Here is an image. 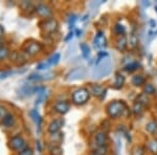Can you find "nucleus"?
Here are the masks:
<instances>
[{"label":"nucleus","mask_w":157,"mask_h":155,"mask_svg":"<svg viewBox=\"0 0 157 155\" xmlns=\"http://www.w3.org/2000/svg\"><path fill=\"white\" fill-rule=\"evenodd\" d=\"M111 69H112V63H111L110 58L107 57L103 62H101L100 64L95 66V68L92 72V77L94 79L104 78L111 72Z\"/></svg>","instance_id":"f257e3e1"},{"label":"nucleus","mask_w":157,"mask_h":155,"mask_svg":"<svg viewBox=\"0 0 157 155\" xmlns=\"http://www.w3.org/2000/svg\"><path fill=\"white\" fill-rule=\"evenodd\" d=\"M126 110H127V107H126L125 103L121 101L111 102L107 106V113H108V115L112 118L121 116Z\"/></svg>","instance_id":"f03ea898"},{"label":"nucleus","mask_w":157,"mask_h":155,"mask_svg":"<svg viewBox=\"0 0 157 155\" xmlns=\"http://www.w3.org/2000/svg\"><path fill=\"white\" fill-rule=\"evenodd\" d=\"M89 99V91L86 88H80L72 93V102L77 105H83Z\"/></svg>","instance_id":"7ed1b4c3"},{"label":"nucleus","mask_w":157,"mask_h":155,"mask_svg":"<svg viewBox=\"0 0 157 155\" xmlns=\"http://www.w3.org/2000/svg\"><path fill=\"white\" fill-rule=\"evenodd\" d=\"M85 75H86V69L84 67H75L67 73L65 79L67 81H75L84 78Z\"/></svg>","instance_id":"20e7f679"},{"label":"nucleus","mask_w":157,"mask_h":155,"mask_svg":"<svg viewBox=\"0 0 157 155\" xmlns=\"http://www.w3.org/2000/svg\"><path fill=\"white\" fill-rule=\"evenodd\" d=\"M41 49H42L41 44H40V43H38V42H35V41L26 43V44L24 45V47H23V50L29 56L37 55Z\"/></svg>","instance_id":"39448f33"},{"label":"nucleus","mask_w":157,"mask_h":155,"mask_svg":"<svg viewBox=\"0 0 157 155\" xmlns=\"http://www.w3.org/2000/svg\"><path fill=\"white\" fill-rule=\"evenodd\" d=\"M42 29L45 33H47V34H52V33H55L56 30L58 29L57 20H55L52 18L45 20V21L42 23Z\"/></svg>","instance_id":"423d86ee"},{"label":"nucleus","mask_w":157,"mask_h":155,"mask_svg":"<svg viewBox=\"0 0 157 155\" xmlns=\"http://www.w3.org/2000/svg\"><path fill=\"white\" fill-rule=\"evenodd\" d=\"M10 145L14 150H24L25 147V141H23V138L20 136H14L11 138L10 141Z\"/></svg>","instance_id":"0eeeda50"},{"label":"nucleus","mask_w":157,"mask_h":155,"mask_svg":"<svg viewBox=\"0 0 157 155\" xmlns=\"http://www.w3.org/2000/svg\"><path fill=\"white\" fill-rule=\"evenodd\" d=\"M36 12L40 17H43V18H48L52 14V10L47 6H45V4H39L36 7Z\"/></svg>","instance_id":"6e6552de"},{"label":"nucleus","mask_w":157,"mask_h":155,"mask_svg":"<svg viewBox=\"0 0 157 155\" xmlns=\"http://www.w3.org/2000/svg\"><path fill=\"white\" fill-rule=\"evenodd\" d=\"M93 45H94L95 48H98V49L106 46V38L103 35L102 32H98L95 35L94 39H93Z\"/></svg>","instance_id":"1a4fd4ad"},{"label":"nucleus","mask_w":157,"mask_h":155,"mask_svg":"<svg viewBox=\"0 0 157 155\" xmlns=\"http://www.w3.org/2000/svg\"><path fill=\"white\" fill-rule=\"evenodd\" d=\"M63 125H64V121L62 118H59V119H55L52 121V123L49 124L48 126V131L50 133H58L60 131V129L62 128Z\"/></svg>","instance_id":"9d476101"},{"label":"nucleus","mask_w":157,"mask_h":155,"mask_svg":"<svg viewBox=\"0 0 157 155\" xmlns=\"http://www.w3.org/2000/svg\"><path fill=\"white\" fill-rule=\"evenodd\" d=\"M94 141H95V144L98 148H103L105 147L106 145V141H107V136H106V133H104L102 131H98L97 132L94 136Z\"/></svg>","instance_id":"9b49d317"},{"label":"nucleus","mask_w":157,"mask_h":155,"mask_svg":"<svg viewBox=\"0 0 157 155\" xmlns=\"http://www.w3.org/2000/svg\"><path fill=\"white\" fill-rule=\"evenodd\" d=\"M54 108L58 113L65 114L66 112H68V110H69V105H68L66 102H58V103L55 104Z\"/></svg>","instance_id":"f8f14e48"},{"label":"nucleus","mask_w":157,"mask_h":155,"mask_svg":"<svg viewBox=\"0 0 157 155\" xmlns=\"http://www.w3.org/2000/svg\"><path fill=\"white\" fill-rule=\"evenodd\" d=\"M91 92L93 93L95 96H98V98L101 99H104V96L106 95V89H104L103 87H101V86L98 85H92L91 86Z\"/></svg>","instance_id":"ddd939ff"},{"label":"nucleus","mask_w":157,"mask_h":155,"mask_svg":"<svg viewBox=\"0 0 157 155\" xmlns=\"http://www.w3.org/2000/svg\"><path fill=\"white\" fill-rule=\"evenodd\" d=\"M127 38H126L125 35H123V36H120L118 37V39L116 40V48H117L120 52H123V50L126 49V47H127Z\"/></svg>","instance_id":"4468645a"},{"label":"nucleus","mask_w":157,"mask_h":155,"mask_svg":"<svg viewBox=\"0 0 157 155\" xmlns=\"http://www.w3.org/2000/svg\"><path fill=\"white\" fill-rule=\"evenodd\" d=\"M14 124V116L12 115L11 113H7L6 115L2 118V121H1V125L6 128H10L11 126H13Z\"/></svg>","instance_id":"2eb2a0df"},{"label":"nucleus","mask_w":157,"mask_h":155,"mask_svg":"<svg viewBox=\"0 0 157 155\" xmlns=\"http://www.w3.org/2000/svg\"><path fill=\"white\" fill-rule=\"evenodd\" d=\"M29 115H30V118H33V121L37 124V126L40 128V126H41V116H40V114L38 113V111L36 109H33V110H30Z\"/></svg>","instance_id":"dca6fc26"},{"label":"nucleus","mask_w":157,"mask_h":155,"mask_svg":"<svg viewBox=\"0 0 157 155\" xmlns=\"http://www.w3.org/2000/svg\"><path fill=\"white\" fill-rule=\"evenodd\" d=\"M124 83H125V77H124L123 75H121V73H116L114 88H116V89H120V88L123 87Z\"/></svg>","instance_id":"f3484780"},{"label":"nucleus","mask_w":157,"mask_h":155,"mask_svg":"<svg viewBox=\"0 0 157 155\" xmlns=\"http://www.w3.org/2000/svg\"><path fill=\"white\" fill-rule=\"evenodd\" d=\"M80 48L82 50V55L85 59H88L89 58V55H90V48L88 46L86 43H81L80 44Z\"/></svg>","instance_id":"a211bd4d"},{"label":"nucleus","mask_w":157,"mask_h":155,"mask_svg":"<svg viewBox=\"0 0 157 155\" xmlns=\"http://www.w3.org/2000/svg\"><path fill=\"white\" fill-rule=\"evenodd\" d=\"M146 130L148 132H150V133H155L157 131V122L155 121H152L150 123H148L146 125Z\"/></svg>","instance_id":"6ab92c4d"},{"label":"nucleus","mask_w":157,"mask_h":155,"mask_svg":"<svg viewBox=\"0 0 157 155\" xmlns=\"http://www.w3.org/2000/svg\"><path fill=\"white\" fill-rule=\"evenodd\" d=\"M139 66H140V64H139L138 62H131L125 66V70L126 72H135Z\"/></svg>","instance_id":"aec40b11"},{"label":"nucleus","mask_w":157,"mask_h":155,"mask_svg":"<svg viewBox=\"0 0 157 155\" xmlns=\"http://www.w3.org/2000/svg\"><path fill=\"white\" fill-rule=\"evenodd\" d=\"M145 83V79L143 76H134L132 79V84L134 86H141Z\"/></svg>","instance_id":"412c9836"},{"label":"nucleus","mask_w":157,"mask_h":155,"mask_svg":"<svg viewBox=\"0 0 157 155\" xmlns=\"http://www.w3.org/2000/svg\"><path fill=\"white\" fill-rule=\"evenodd\" d=\"M148 149L152 153L157 154V139H152L148 143Z\"/></svg>","instance_id":"4be33fe9"},{"label":"nucleus","mask_w":157,"mask_h":155,"mask_svg":"<svg viewBox=\"0 0 157 155\" xmlns=\"http://www.w3.org/2000/svg\"><path fill=\"white\" fill-rule=\"evenodd\" d=\"M143 108H144V105H141L139 102L136 101L132 107V111L134 114H140L141 111H143Z\"/></svg>","instance_id":"5701e85b"},{"label":"nucleus","mask_w":157,"mask_h":155,"mask_svg":"<svg viewBox=\"0 0 157 155\" xmlns=\"http://www.w3.org/2000/svg\"><path fill=\"white\" fill-rule=\"evenodd\" d=\"M138 43V38H137V35H136V33L133 32L131 33L130 35V46L131 47H135L136 45H137Z\"/></svg>","instance_id":"b1692460"},{"label":"nucleus","mask_w":157,"mask_h":155,"mask_svg":"<svg viewBox=\"0 0 157 155\" xmlns=\"http://www.w3.org/2000/svg\"><path fill=\"white\" fill-rule=\"evenodd\" d=\"M144 92L146 95H154L155 88H154V86L152 84H147V85H145V87H144Z\"/></svg>","instance_id":"393cba45"},{"label":"nucleus","mask_w":157,"mask_h":155,"mask_svg":"<svg viewBox=\"0 0 157 155\" xmlns=\"http://www.w3.org/2000/svg\"><path fill=\"white\" fill-rule=\"evenodd\" d=\"M59 60H60V54H55L52 57L49 58L47 63H48V65H56L59 62Z\"/></svg>","instance_id":"a878e982"},{"label":"nucleus","mask_w":157,"mask_h":155,"mask_svg":"<svg viewBox=\"0 0 157 155\" xmlns=\"http://www.w3.org/2000/svg\"><path fill=\"white\" fill-rule=\"evenodd\" d=\"M114 33L115 34H117V35H120V36H123L124 34H125V26H123V25H121V24H116L115 26H114Z\"/></svg>","instance_id":"bb28decb"},{"label":"nucleus","mask_w":157,"mask_h":155,"mask_svg":"<svg viewBox=\"0 0 157 155\" xmlns=\"http://www.w3.org/2000/svg\"><path fill=\"white\" fill-rule=\"evenodd\" d=\"M137 102H139L141 105L145 106V105H147V104L149 103V99H148V96H147L146 93H141V95L138 96Z\"/></svg>","instance_id":"cd10ccee"},{"label":"nucleus","mask_w":157,"mask_h":155,"mask_svg":"<svg viewBox=\"0 0 157 155\" xmlns=\"http://www.w3.org/2000/svg\"><path fill=\"white\" fill-rule=\"evenodd\" d=\"M50 153H52V155H62L63 150L59 146H55L52 149H50Z\"/></svg>","instance_id":"c85d7f7f"},{"label":"nucleus","mask_w":157,"mask_h":155,"mask_svg":"<svg viewBox=\"0 0 157 155\" xmlns=\"http://www.w3.org/2000/svg\"><path fill=\"white\" fill-rule=\"evenodd\" d=\"M7 56H9V49H7V47L3 46L0 48V60H3Z\"/></svg>","instance_id":"c756f323"},{"label":"nucleus","mask_w":157,"mask_h":155,"mask_svg":"<svg viewBox=\"0 0 157 155\" xmlns=\"http://www.w3.org/2000/svg\"><path fill=\"white\" fill-rule=\"evenodd\" d=\"M38 98H37V101H36V105H39L40 103H41V102L44 100V98H45V95H46V93H45V88L44 89H42L41 91H40L39 93H38Z\"/></svg>","instance_id":"7c9ffc66"},{"label":"nucleus","mask_w":157,"mask_h":155,"mask_svg":"<svg viewBox=\"0 0 157 155\" xmlns=\"http://www.w3.org/2000/svg\"><path fill=\"white\" fill-rule=\"evenodd\" d=\"M133 155H145V149L140 146L135 147L133 150Z\"/></svg>","instance_id":"2f4dec72"},{"label":"nucleus","mask_w":157,"mask_h":155,"mask_svg":"<svg viewBox=\"0 0 157 155\" xmlns=\"http://www.w3.org/2000/svg\"><path fill=\"white\" fill-rule=\"evenodd\" d=\"M44 76H39V75H32L29 76L27 80L29 81H41V80H44Z\"/></svg>","instance_id":"473e14b6"},{"label":"nucleus","mask_w":157,"mask_h":155,"mask_svg":"<svg viewBox=\"0 0 157 155\" xmlns=\"http://www.w3.org/2000/svg\"><path fill=\"white\" fill-rule=\"evenodd\" d=\"M75 20H77V17H75V15H70V16H69V19H68V23H69L70 29H71L72 27H73V25H75Z\"/></svg>","instance_id":"72a5a7b5"},{"label":"nucleus","mask_w":157,"mask_h":155,"mask_svg":"<svg viewBox=\"0 0 157 155\" xmlns=\"http://www.w3.org/2000/svg\"><path fill=\"white\" fill-rule=\"evenodd\" d=\"M11 75H13V72H11V70H6V72H0V80H2V79H6L7 77H10Z\"/></svg>","instance_id":"f704fd0d"},{"label":"nucleus","mask_w":157,"mask_h":155,"mask_svg":"<svg viewBox=\"0 0 157 155\" xmlns=\"http://www.w3.org/2000/svg\"><path fill=\"white\" fill-rule=\"evenodd\" d=\"M18 155H33V150L29 149V148H25L24 150L20 151V153Z\"/></svg>","instance_id":"c9c22d12"},{"label":"nucleus","mask_w":157,"mask_h":155,"mask_svg":"<svg viewBox=\"0 0 157 155\" xmlns=\"http://www.w3.org/2000/svg\"><path fill=\"white\" fill-rule=\"evenodd\" d=\"M47 66H49L48 63H40V64L37 65V69L42 70V69H44V68H46Z\"/></svg>","instance_id":"e433bc0d"},{"label":"nucleus","mask_w":157,"mask_h":155,"mask_svg":"<svg viewBox=\"0 0 157 155\" xmlns=\"http://www.w3.org/2000/svg\"><path fill=\"white\" fill-rule=\"evenodd\" d=\"M6 114H7L6 108H4L3 106L0 105V118H3V116L6 115Z\"/></svg>","instance_id":"4c0bfd02"},{"label":"nucleus","mask_w":157,"mask_h":155,"mask_svg":"<svg viewBox=\"0 0 157 155\" xmlns=\"http://www.w3.org/2000/svg\"><path fill=\"white\" fill-rule=\"evenodd\" d=\"M30 6V2L29 1H23V2H21V7H23V9H27V6Z\"/></svg>","instance_id":"58836bf2"},{"label":"nucleus","mask_w":157,"mask_h":155,"mask_svg":"<svg viewBox=\"0 0 157 155\" xmlns=\"http://www.w3.org/2000/svg\"><path fill=\"white\" fill-rule=\"evenodd\" d=\"M72 37H73V33L71 32V33H69V34H68V36L66 38H65V42H68L69 40H71Z\"/></svg>","instance_id":"ea45409f"},{"label":"nucleus","mask_w":157,"mask_h":155,"mask_svg":"<svg viewBox=\"0 0 157 155\" xmlns=\"http://www.w3.org/2000/svg\"><path fill=\"white\" fill-rule=\"evenodd\" d=\"M149 23H150V26L152 27V29H155V27H156V21H155V20H150V21H149Z\"/></svg>","instance_id":"a19ab883"},{"label":"nucleus","mask_w":157,"mask_h":155,"mask_svg":"<svg viewBox=\"0 0 157 155\" xmlns=\"http://www.w3.org/2000/svg\"><path fill=\"white\" fill-rule=\"evenodd\" d=\"M3 34H4V29H3V27H2L1 25H0V37H1Z\"/></svg>","instance_id":"79ce46f5"},{"label":"nucleus","mask_w":157,"mask_h":155,"mask_svg":"<svg viewBox=\"0 0 157 155\" xmlns=\"http://www.w3.org/2000/svg\"><path fill=\"white\" fill-rule=\"evenodd\" d=\"M75 33H77V36H78V37H80V36H81V34H82V30L77 29V30H75Z\"/></svg>","instance_id":"37998d69"},{"label":"nucleus","mask_w":157,"mask_h":155,"mask_svg":"<svg viewBox=\"0 0 157 155\" xmlns=\"http://www.w3.org/2000/svg\"><path fill=\"white\" fill-rule=\"evenodd\" d=\"M37 149H39V151H41V146H40V141H37Z\"/></svg>","instance_id":"c03bdc74"},{"label":"nucleus","mask_w":157,"mask_h":155,"mask_svg":"<svg viewBox=\"0 0 157 155\" xmlns=\"http://www.w3.org/2000/svg\"><path fill=\"white\" fill-rule=\"evenodd\" d=\"M143 4L145 6H150V2H143Z\"/></svg>","instance_id":"a18cd8bd"},{"label":"nucleus","mask_w":157,"mask_h":155,"mask_svg":"<svg viewBox=\"0 0 157 155\" xmlns=\"http://www.w3.org/2000/svg\"><path fill=\"white\" fill-rule=\"evenodd\" d=\"M1 47H3V45H2V42L0 41V48H1Z\"/></svg>","instance_id":"49530a36"},{"label":"nucleus","mask_w":157,"mask_h":155,"mask_svg":"<svg viewBox=\"0 0 157 155\" xmlns=\"http://www.w3.org/2000/svg\"><path fill=\"white\" fill-rule=\"evenodd\" d=\"M91 155H101V154H98V153H97V152H95V153H93V154H91Z\"/></svg>","instance_id":"de8ad7c7"},{"label":"nucleus","mask_w":157,"mask_h":155,"mask_svg":"<svg viewBox=\"0 0 157 155\" xmlns=\"http://www.w3.org/2000/svg\"><path fill=\"white\" fill-rule=\"evenodd\" d=\"M155 10H156V12H157V6H156V7H155Z\"/></svg>","instance_id":"09e8293b"}]
</instances>
